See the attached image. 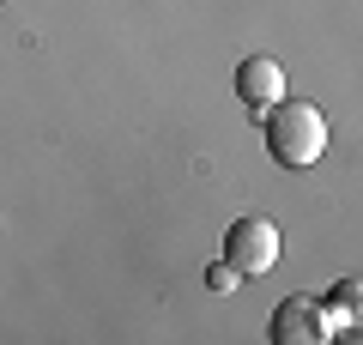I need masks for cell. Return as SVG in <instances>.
<instances>
[{"label": "cell", "instance_id": "cell-1", "mask_svg": "<svg viewBox=\"0 0 363 345\" xmlns=\"http://www.w3.org/2000/svg\"><path fill=\"white\" fill-rule=\"evenodd\" d=\"M260 133H267L272 164H285V170H309V164H321V152H327V115L315 109V103L279 97L272 109H260Z\"/></svg>", "mask_w": 363, "mask_h": 345}, {"label": "cell", "instance_id": "cell-5", "mask_svg": "<svg viewBox=\"0 0 363 345\" xmlns=\"http://www.w3.org/2000/svg\"><path fill=\"white\" fill-rule=\"evenodd\" d=\"M327 327H333L339 333V321H357V279H339L333 285V297H327Z\"/></svg>", "mask_w": 363, "mask_h": 345}, {"label": "cell", "instance_id": "cell-6", "mask_svg": "<svg viewBox=\"0 0 363 345\" xmlns=\"http://www.w3.org/2000/svg\"><path fill=\"white\" fill-rule=\"evenodd\" d=\"M242 285V273L230 267V261H218V267H206V291H236Z\"/></svg>", "mask_w": 363, "mask_h": 345}, {"label": "cell", "instance_id": "cell-4", "mask_svg": "<svg viewBox=\"0 0 363 345\" xmlns=\"http://www.w3.org/2000/svg\"><path fill=\"white\" fill-rule=\"evenodd\" d=\"M236 97L248 103V109H272V103L285 97V67L272 61V55H248L242 67H236Z\"/></svg>", "mask_w": 363, "mask_h": 345}, {"label": "cell", "instance_id": "cell-3", "mask_svg": "<svg viewBox=\"0 0 363 345\" xmlns=\"http://www.w3.org/2000/svg\"><path fill=\"white\" fill-rule=\"evenodd\" d=\"M333 327H327V309L321 297H285V303L272 309V345H327Z\"/></svg>", "mask_w": 363, "mask_h": 345}, {"label": "cell", "instance_id": "cell-2", "mask_svg": "<svg viewBox=\"0 0 363 345\" xmlns=\"http://www.w3.org/2000/svg\"><path fill=\"white\" fill-rule=\"evenodd\" d=\"M224 261H230L242 279H260V273L279 267V224L260 212H242L230 230H224Z\"/></svg>", "mask_w": 363, "mask_h": 345}]
</instances>
